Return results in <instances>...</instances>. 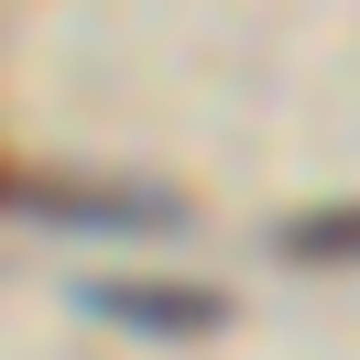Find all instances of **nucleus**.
<instances>
[{
    "instance_id": "1",
    "label": "nucleus",
    "mask_w": 360,
    "mask_h": 360,
    "mask_svg": "<svg viewBox=\"0 0 360 360\" xmlns=\"http://www.w3.org/2000/svg\"><path fill=\"white\" fill-rule=\"evenodd\" d=\"M88 306L120 316V328H142V338H207L229 316L219 295H186V284H88Z\"/></svg>"
},
{
    "instance_id": "2",
    "label": "nucleus",
    "mask_w": 360,
    "mask_h": 360,
    "mask_svg": "<svg viewBox=\"0 0 360 360\" xmlns=\"http://www.w3.org/2000/svg\"><path fill=\"white\" fill-rule=\"evenodd\" d=\"M22 219H88V229H175V197H55V186H11Z\"/></svg>"
},
{
    "instance_id": "3",
    "label": "nucleus",
    "mask_w": 360,
    "mask_h": 360,
    "mask_svg": "<svg viewBox=\"0 0 360 360\" xmlns=\"http://www.w3.org/2000/svg\"><path fill=\"white\" fill-rule=\"evenodd\" d=\"M295 262H360V207H328V219H295L284 229Z\"/></svg>"
}]
</instances>
